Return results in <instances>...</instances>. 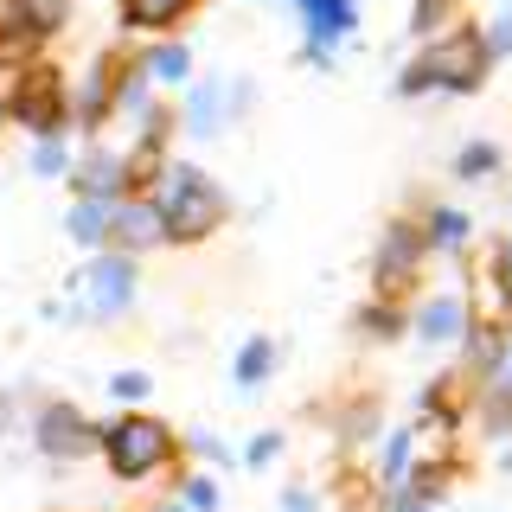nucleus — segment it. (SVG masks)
<instances>
[{"mask_svg": "<svg viewBox=\"0 0 512 512\" xmlns=\"http://www.w3.org/2000/svg\"><path fill=\"white\" fill-rule=\"evenodd\" d=\"M154 205L167 218V244H205L231 212L218 180L205 167H192V160H160L154 167Z\"/></svg>", "mask_w": 512, "mask_h": 512, "instance_id": "obj_1", "label": "nucleus"}, {"mask_svg": "<svg viewBox=\"0 0 512 512\" xmlns=\"http://www.w3.org/2000/svg\"><path fill=\"white\" fill-rule=\"evenodd\" d=\"M487 64H493L487 32L455 26V32H442V39L404 71V96H423V90H455V96H468V90H480Z\"/></svg>", "mask_w": 512, "mask_h": 512, "instance_id": "obj_2", "label": "nucleus"}, {"mask_svg": "<svg viewBox=\"0 0 512 512\" xmlns=\"http://www.w3.org/2000/svg\"><path fill=\"white\" fill-rule=\"evenodd\" d=\"M96 448H103V461H109V474H116V480H154L173 461V448H180V442H173V429L160 423V416L122 410L116 423L96 429Z\"/></svg>", "mask_w": 512, "mask_h": 512, "instance_id": "obj_3", "label": "nucleus"}, {"mask_svg": "<svg viewBox=\"0 0 512 512\" xmlns=\"http://www.w3.org/2000/svg\"><path fill=\"white\" fill-rule=\"evenodd\" d=\"M71 301L77 314L90 320V327H109V320H122L128 308H135V256L128 250H96L84 269L71 276Z\"/></svg>", "mask_w": 512, "mask_h": 512, "instance_id": "obj_4", "label": "nucleus"}, {"mask_svg": "<svg viewBox=\"0 0 512 512\" xmlns=\"http://www.w3.org/2000/svg\"><path fill=\"white\" fill-rule=\"evenodd\" d=\"M13 103V122H26L32 135H64V122H71V96H64V77L45 71V64H26L20 84L7 90Z\"/></svg>", "mask_w": 512, "mask_h": 512, "instance_id": "obj_5", "label": "nucleus"}, {"mask_svg": "<svg viewBox=\"0 0 512 512\" xmlns=\"http://www.w3.org/2000/svg\"><path fill=\"white\" fill-rule=\"evenodd\" d=\"M109 244L128 250V256H148L167 244V218H160L154 192H122L116 199V231H109Z\"/></svg>", "mask_w": 512, "mask_h": 512, "instance_id": "obj_6", "label": "nucleus"}, {"mask_svg": "<svg viewBox=\"0 0 512 512\" xmlns=\"http://www.w3.org/2000/svg\"><path fill=\"white\" fill-rule=\"evenodd\" d=\"M90 442H96V429L77 416V404H45L32 416V448H39L45 461H77Z\"/></svg>", "mask_w": 512, "mask_h": 512, "instance_id": "obj_7", "label": "nucleus"}, {"mask_svg": "<svg viewBox=\"0 0 512 512\" xmlns=\"http://www.w3.org/2000/svg\"><path fill=\"white\" fill-rule=\"evenodd\" d=\"M468 327H474L468 295H429V301H416V314H410V333L423 346H461Z\"/></svg>", "mask_w": 512, "mask_h": 512, "instance_id": "obj_8", "label": "nucleus"}, {"mask_svg": "<svg viewBox=\"0 0 512 512\" xmlns=\"http://www.w3.org/2000/svg\"><path fill=\"white\" fill-rule=\"evenodd\" d=\"M423 256H429L423 224H391V231H384V244H378V282L384 288H404L416 269H423Z\"/></svg>", "mask_w": 512, "mask_h": 512, "instance_id": "obj_9", "label": "nucleus"}, {"mask_svg": "<svg viewBox=\"0 0 512 512\" xmlns=\"http://www.w3.org/2000/svg\"><path fill=\"white\" fill-rule=\"evenodd\" d=\"M301 20H308V58H314V64H327V58H333V45H340L346 32L359 26V0H314Z\"/></svg>", "mask_w": 512, "mask_h": 512, "instance_id": "obj_10", "label": "nucleus"}, {"mask_svg": "<svg viewBox=\"0 0 512 512\" xmlns=\"http://www.w3.org/2000/svg\"><path fill=\"white\" fill-rule=\"evenodd\" d=\"M116 199H122V192H116ZM116 199H109V192H77L64 231H71L84 250H109V231H116Z\"/></svg>", "mask_w": 512, "mask_h": 512, "instance_id": "obj_11", "label": "nucleus"}, {"mask_svg": "<svg viewBox=\"0 0 512 512\" xmlns=\"http://www.w3.org/2000/svg\"><path fill=\"white\" fill-rule=\"evenodd\" d=\"M461 346H468V378L474 384H500V372H506V333H500V320H474V327L461 333Z\"/></svg>", "mask_w": 512, "mask_h": 512, "instance_id": "obj_12", "label": "nucleus"}, {"mask_svg": "<svg viewBox=\"0 0 512 512\" xmlns=\"http://www.w3.org/2000/svg\"><path fill=\"white\" fill-rule=\"evenodd\" d=\"M468 308H474V320H512V276L500 263L493 269H480L474 276V295H468Z\"/></svg>", "mask_w": 512, "mask_h": 512, "instance_id": "obj_13", "label": "nucleus"}, {"mask_svg": "<svg viewBox=\"0 0 512 512\" xmlns=\"http://www.w3.org/2000/svg\"><path fill=\"white\" fill-rule=\"evenodd\" d=\"M186 13H192V0H122L128 32H167V26H180Z\"/></svg>", "mask_w": 512, "mask_h": 512, "instance_id": "obj_14", "label": "nucleus"}, {"mask_svg": "<svg viewBox=\"0 0 512 512\" xmlns=\"http://www.w3.org/2000/svg\"><path fill=\"white\" fill-rule=\"evenodd\" d=\"M269 372H276V340H269V333H250L244 352H237V365H231V378L244 384V391H256Z\"/></svg>", "mask_w": 512, "mask_h": 512, "instance_id": "obj_15", "label": "nucleus"}, {"mask_svg": "<svg viewBox=\"0 0 512 512\" xmlns=\"http://www.w3.org/2000/svg\"><path fill=\"white\" fill-rule=\"evenodd\" d=\"M410 455H416V429H391V436H384V455H378V480L391 493L410 480Z\"/></svg>", "mask_w": 512, "mask_h": 512, "instance_id": "obj_16", "label": "nucleus"}, {"mask_svg": "<svg viewBox=\"0 0 512 512\" xmlns=\"http://www.w3.org/2000/svg\"><path fill=\"white\" fill-rule=\"evenodd\" d=\"M468 212H455V205H436V212L423 218V237H429V250H461L468 244Z\"/></svg>", "mask_w": 512, "mask_h": 512, "instance_id": "obj_17", "label": "nucleus"}, {"mask_svg": "<svg viewBox=\"0 0 512 512\" xmlns=\"http://www.w3.org/2000/svg\"><path fill=\"white\" fill-rule=\"evenodd\" d=\"M141 58H148L154 84H167V90L192 84V52H186V45H154V52H141Z\"/></svg>", "mask_w": 512, "mask_h": 512, "instance_id": "obj_18", "label": "nucleus"}, {"mask_svg": "<svg viewBox=\"0 0 512 512\" xmlns=\"http://www.w3.org/2000/svg\"><path fill=\"white\" fill-rule=\"evenodd\" d=\"M218 116H224V109H218V84H199L186 96V128H192V135H212Z\"/></svg>", "mask_w": 512, "mask_h": 512, "instance_id": "obj_19", "label": "nucleus"}, {"mask_svg": "<svg viewBox=\"0 0 512 512\" xmlns=\"http://www.w3.org/2000/svg\"><path fill=\"white\" fill-rule=\"evenodd\" d=\"M455 173L461 180H493V173H500V148H493V141H468L461 160H455Z\"/></svg>", "mask_w": 512, "mask_h": 512, "instance_id": "obj_20", "label": "nucleus"}, {"mask_svg": "<svg viewBox=\"0 0 512 512\" xmlns=\"http://www.w3.org/2000/svg\"><path fill=\"white\" fill-rule=\"evenodd\" d=\"M32 173H45V180L71 173V154H64V141H58V135H39V148H32Z\"/></svg>", "mask_w": 512, "mask_h": 512, "instance_id": "obj_21", "label": "nucleus"}, {"mask_svg": "<svg viewBox=\"0 0 512 512\" xmlns=\"http://www.w3.org/2000/svg\"><path fill=\"white\" fill-rule=\"evenodd\" d=\"M442 20H455V0H416V13H410V32L416 39H429Z\"/></svg>", "mask_w": 512, "mask_h": 512, "instance_id": "obj_22", "label": "nucleus"}, {"mask_svg": "<svg viewBox=\"0 0 512 512\" xmlns=\"http://www.w3.org/2000/svg\"><path fill=\"white\" fill-rule=\"evenodd\" d=\"M148 391H154L148 372H116V378H109V397H116V404H141Z\"/></svg>", "mask_w": 512, "mask_h": 512, "instance_id": "obj_23", "label": "nucleus"}, {"mask_svg": "<svg viewBox=\"0 0 512 512\" xmlns=\"http://www.w3.org/2000/svg\"><path fill=\"white\" fill-rule=\"evenodd\" d=\"M480 423H487V436H512V384L500 397H487V410H480Z\"/></svg>", "mask_w": 512, "mask_h": 512, "instance_id": "obj_24", "label": "nucleus"}, {"mask_svg": "<svg viewBox=\"0 0 512 512\" xmlns=\"http://www.w3.org/2000/svg\"><path fill=\"white\" fill-rule=\"evenodd\" d=\"M180 500L199 506V512H212V506H218V487H212L205 474H186V480H180Z\"/></svg>", "mask_w": 512, "mask_h": 512, "instance_id": "obj_25", "label": "nucleus"}, {"mask_svg": "<svg viewBox=\"0 0 512 512\" xmlns=\"http://www.w3.org/2000/svg\"><path fill=\"white\" fill-rule=\"evenodd\" d=\"M276 455H282V436H276V429H263V436H256V442L244 448V461H250V468H269Z\"/></svg>", "mask_w": 512, "mask_h": 512, "instance_id": "obj_26", "label": "nucleus"}, {"mask_svg": "<svg viewBox=\"0 0 512 512\" xmlns=\"http://www.w3.org/2000/svg\"><path fill=\"white\" fill-rule=\"evenodd\" d=\"M487 52H493V64H500V58L512 52V13H500V20L487 26Z\"/></svg>", "mask_w": 512, "mask_h": 512, "instance_id": "obj_27", "label": "nucleus"}, {"mask_svg": "<svg viewBox=\"0 0 512 512\" xmlns=\"http://www.w3.org/2000/svg\"><path fill=\"white\" fill-rule=\"evenodd\" d=\"M365 327H372V333H397V327H404V314H391V308H372V314H365Z\"/></svg>", "mask_w": 512, "mask_h": 512, "instance_id": "obj_28", "label": "nucleus"}, {"mask_svg": "<svg viewBox=\"0 0 512 512\" xmlns=\"http://www.w3.org/2000/svg\"><path fill=\"white\" fill-rule=\"evenodd\" d=\"M282 512H314V493L308 487H288L282 493Z\"/></svg>", "mask_w": 512, "mask_h": 512, "instance_id": "obj_29", "label": "nucleus"}, {"mask_svg": "<svg viewBox=\"0 0 512 512\" xmlns=\"http://www.w3.org/2000/svg\"><path fill=\"white\" fill-rule=\"evenodd\" d=\"M7 429H13V397L0 391V436H7Z\"/></svg>", "mask_w": 512, "mask_h": 512, "instance_id": "obj_30", "label": "nucleus"}, {"mask_svg": "<svg viewBox=\"0 0 512 512\" xmlns=\"http://www.w3.org/2000/svg\"><path fill=\"white\" fill-rule=\"evenodd\" d=\"M154 512H199V506H186V500H180V493H173V500H160Z\"/></svg>", "mask_w": 512, "mask_h": 512, "instance_id": "obj_31", "label": "nucleus"}, {"mask_svg": "<svg viewBox=\"0 0 512 512\" xmlns=\"http://www.w3.org/2000/svg\"><path fill=\"white\" fill-rule=\"evenodd\" d=\"M13 122V103H7V90H0V128H7Z\"/></svg>", "mask_w": 512, "mask_h": 512, "instance_id": "obj_32", "label": "nucleus"}, {"mask_svg": "<svg viewBox=\"0 0 512 512\" xmlns=\"http://www.w3.org/2000/svg\"><path fill=\"white\" fill-rule=\"evenodd\" d=\"M500 384H512V340H506V372H500Z\"/></svg>", "mask_w": 512, "mask_h": 512, "instance_id": "obj_33", "label": "nucleus"}, {"mask_svg": "<svg viewBox=\"0 0 512 512\" xmlns=\"http://www.w3.org/2000/svg\"><path fill=\"white\" fill-rule=\"evenodd\" d=\"M500 269H506V276H512V244H506V256H500Z\"/></svg>", "mask_w": 512, "mask_h": 512, "instance_id": "obj_34", "label": "nucleus"}]
</instances>
